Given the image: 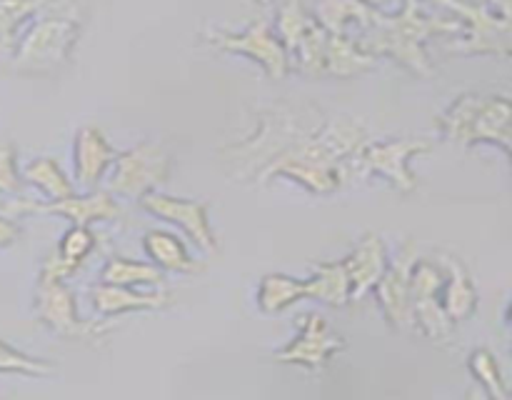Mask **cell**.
<instances>
[{
	"label": "cell",
	"instance_id": "cell-1",
	"mask_svg": "<svg viewBox=\"0 0 512 400\" xmlns=\"http://www.w3.org/2000/svg\"><path fill=\"white\" fill-rule=\"evenodd\" d=\"M365 143L368 130L358 120L333 118L270 160L258 173V180L265 183L273 175H285L313 193H333L343 188L345 180H350L348 160Z\"/></svg>",
	"mask_w": 512,
	"mask_h": 400
},
{
	"label": "cell",
	"instance_id": "cell-2",
	"mask_svg": "<svg viewBox=\"0 0 512 400\" xmlns=\"http://www.w3.org/2000/svg\"><path fill=\"white\" fill-rule=\"evenodd\" d=\"M455 33H463V23L430 18V15L420 10L418 0H405L403 10L398 15L378 13L373 25L365 28L353 40L358 43L360 50L370 53L373 58L390 55V58L403 63L413 73L428 78V75H433V68H430L428 53H425V40L433 38V35Z\"/></svg>",
	"mask_w": 512,
	"mask_h": 400
},
{
	"label": "cell",
	"instance_id": "cell-3",
	"mask_svg": "<svg viewBox=\"0 0 512 400\" xmlns=\"http://www.w3.org/2000/svg\"><path fill=\"white\" fill-rule=\"evenodd\" d=\"M323 125L320 110L308 103H275L260 118V130L248 143L233 145L228 150L233 163L243 168V173H260L283 150L298 143L305 135L315 133Z\"/></svg>",
	"mask_w": 512,
	"mask_h": 400
},
{
	"label": "cell",
	"instance_id": "cell-4",
	"mask_svg": "<svg viewBox=\"0 0 512 400\" xmlns=\"http://www.w3.org/2000/svg\"><path fill=\"white\" fill-rule=\"evenodd\" d=\"M170 168H173V160H170L163 143L145 140V143H138L125 153H118L108 180V190L115 195L140 200L145 193L158 190L170 178Z\"/></svg>",
	"mask_w": 512,
	"mask_h": 400
},
{
	"label": "cell",
	"instance_id": "cell-5",
	"mask_svg": "<svg viewBox=\"0 0 512 400\" xmlns=\"http://www.w3.org/2000/svg\"><path fill=\"white\" fill-rule=\"evenodd\" d=\"M433 145L425 140H383V143H365L353 158L348 160V173L353 175H385L400 193H413L418 188V178L410 170V160L430 153Z\"/></svg>",
	"mask_w": 512,
	"mask_h": 400
},
{
	"label": "cell",
	"instance_id": "cell-6",
	"mask_svg": "<svg viewBox=\"0 0 512 400\" xmlns=\"http://www.w3.org/2000/svg\"><path fill=\"white\" fill-rule=\"evenodd\" d=\"M445 8L463 18V33L458 43H450V53L465 55H503L512 58V25L503 15L493 13L485 5L463 3V0H438Z\"/></svg>",
	"mask_w": 512,
	"mask_h": 400
},
{
	"label": "cell",
	"instance_id": "cell-7",
	"mask_svg": "<svg viewBox=\"0 0 512 400\" xmlns=\"http://www.w3.org/2000/svg\"><path fill=\"white\" fill-rule=\"evenodd\" d=\"M80 38V25L75 20L65 18H43L28 30L23 40H20L18 55H15V65L20 70H50L68 60L70 50L75 48Z\"/></svg>",
	"mask_w": 512,
	"mask_h": 400
},
{
	"label": "cell",
	"instance_id": "cell-8",
	"mask_svg": "<svg viewBox=\"0 0 512 400\" xmlns=\"http://www.w3.org/2000/svg\"><path fill=\"white\" fill-rule=\"evenodd\" d=\"M208 43L228 53H243L265 68L270 78L280 80L290 70V55L280 43L278 33L270 28L268 20H258L245 33H228V30H210Z\"/></svg>",
	"mask_w": 512,
	"mask_h": 400
},
{
	"label": "cell",
	"instance_id": "cell-9",
	"mask_svg": "<svg viewBox=\"0 0 512 400\" xmlns=\"http://www.w3.org/2000/svg\"><path fill=\"white\" fill-rule=\"evenodd\" d=\"M138 203L150 215H158V218L168 220V223L185 230L190 235V240H195V245L203 248L205 253H215L218 250V238H215V230L208 218V203H203V200L173 198V195L150 190Z\"/></svg>",
	"mask_w": 512,
	"mask_h": 400
},
{
	"label": "cell",
	"instance_id": "cell-10",
	"mask_svg": "<svg viewBox=\"0 0 512 400\" xmlns=\"http://www.w3.org/2000/svg\"><path fill=\"white\" fill-rule=\"evenodd\" d=\"M35 313L38 318L63 338H88L98 333V325L85 323L78 318V303L75 293L65 285V280L40 278L35 290Z\"/></svg>",
	"mask_w": 512,
	"mask_h": 400
},
{
	"label": "cell",
	"instance_id": "cell-11",
	"mask_svg": "<svg viewBox=\"0 0 512 400\" xmlns=\"http://www.w3.org/2000/svg\"><path fill=\"white\" fill-rule=\"evenodd\" d=\"M13 215L20 213H55L68 218L73 225H93L105 223V220H115L120 215V205L115 203L110 190H88L85 195H70L63 200H50V203L40 205L33 200H15L8 205Z\"/></svg>",
	"mask_w": 512,
	"mask_h": 400
},
{
	"label": "cell",
	"instance_id": "cell-12",
	"mask_svg": "<svg viewBox=\"0 0 512 400\" xmlns=\"http://www.w3.org/2000/svg\"><path fill=\"white\" fill-rule=\"evenodd\" d=\"M343 350V338L328 325V320L320 313H308L303 318V328L293 343L285 345L283 350L275 353V360L280 363L305 365L310 370H318L328 363L330 355Z\"/></svg>",
	"mask_w": 512,
	"mask_h": 400
},
{
	"label": "cell",
	"instance_id": "cell-13",
	"mask_svg": "<svg viewBox=\"0 0 512 400\" xmlns=\"http://www.w3.org/2000/svg\"><path fill=\"white\" fill-rule=\"evenodd\" d=\"M413 265L415 248L405 245L403 253L395 258V263H388V270L383 273L380 283L375 285L385 318L398 330L415 328L413 295H410V270H413Z\"/></svg>",
	"mask_w": 512,
	"mask_h": 400
},
{
	"label": "cell",
	"instance_id": "cell-14",
	"mask_svg": "<svg viewBox=\"0 0 512 400\" xmlns=\"http://www.w3.org/2000/svg\"><path fill=\"white\" fill-rule=\"evenodd\" d=\"M118 158V150L110 145L103 130L95 125H85L78 130L73 145V163H75V180L83 190H95L103 175L108 173L110 165Z\"/></svg>",
	"mask_w": 512,
	"mask_h": 400
},
{
	"label": "cell",
	"instance_id": "cell-15",
	"mask_svg": "<svg viewBox=\"0 0 512 400\" xmlns=\"http://www.w3.org/2000/svg\"><path fill=\"white\" fill-rule=\"evenodd\" d=\"M345 270L350 278V290H353V300L365 298L375 285L380 283L383 273L388 270V250L380 235L368 233L353 253L343 260Z\"/></svg>",
	"mask_w": 512,
	"mask_h": 400
},
{
	"label": "cell",
	"instance_id": "cell-16",
	"mask_svg": "<svg viewBox=\"0 0 512 400\" xmlns=\"http://www.w3.org/2000/svg\"><path fill=\"white\" fill-rule=\"evenodd\" d=\"M90 298H93V308L98 310L103 318L133 313V310H158L170 303L168 293H135V288H128V285L110 283L95 285Z\"/></svg>",
	"mask_w": 512,
	"mask_h": 400
},
{
	"label": "cell",
	"instance_id": "cell-17",
	"mask_svg": "<svg viewBox=\"0 0 512 400\" xmlns=\"http://www.w3.org/2000/svg\"><path fill=\"white\" fill-rule=\"evenodd\" d=\"M378 10L360 0H320L315 5V20L330 35H348V28H358L363 33L370 28Z\"/></svg>",
	"mask_w": 512,
	"mask_h": 400
},
{
	"label": "cell",
	"instance_id": "cell-18",
	"mask_svg": "<svg viewBox=\"0 0 512 400\" xmlns=\"http://www.w3.org/2000/svg\"><path fill=\"white\" fill-rule=\"evenodd\" d=\"M143 248L160 270H173V273H195V270H200V263H195L183 238L170 233V230H148L143 235Z\"/></svg>",
	"mask_w": 512,
	"mask_h": 400
},
{
	"label": "cell",
	"instance_id": "cell-19",
	"mask_svg": "<svg viewBox=\"0 0 512 400\" xmlns=\"http://www.w3.org/2000/svg\"><path fill=\"white\" fill-rule=\"evenodd\" d=\"M305 290H308L310 300H320L333 308H345L353 300V290H350V278L345 263H320L315 265L313 278L305 280Z\"/></svg>",
	"mask_w": 512,
	"mask_h": 400
},
{
	"label": "cell",
	"instance_id": "cell-20",
	"mask_svg": "<svg viewBox=\"0 0 512 400\" xmlns=\"http://www.w3.org/2000/svg\"><path fill=\"white\" fill-rule=\"evenodd\" d=\"M443 268H448V285H445L443 295V308L448 313V318L453 323H460V320L470 318L478 308V293H475V285L470 280L468 270L458 263L455 258H443L440 260Z\"/></svg>",
	"mask_w": 512,
	"mask_h": 400
},
{
	"label": "cell",
	"instance_id": "cell-21",
	"mask_svg": "<svg viewBox=\"0 0 512 400\" xmlns=\"http://www.w3.org/2000/svg\"><path fill=\"white\" fill-rule=\"evenodd\" d=\"M375 68V58L358 48L348 35H330L328 50H325V75L335 78H353V75L368 73Z\"/></svg>",
	"mask_w": 512,
	"mask_h": 400
},
{
	"label": "cell",
	"instance_id": "cell-22",
	"mask_svg": "<svg viewBox=\"0 0 512 400\" xmlns=\"http://www.w3.org/2000/svg\"><path fill=\"white\" fill-rule=\"evenodd\" d=\"M308 298V290H305V280L300 278H290V275L283 273H268L263 275L258 285V308L263 313H283L288 310L290 305L300 303V300Z\"/></svg>",
	"mask_w": 512,
	"mask_h": 400
},
{
	"label": "cell",
	"instance_id": "cell-23",
	"mask_svg": "<svg viewBox=\"0 0 512 400\" xmlns=\"http://www.w3.org/2000/svg\"><path fill=\"white\" fill-rule=\"evenodd\" d=\"M100 283L110 285H160L163 283V270L155 263H140V260L130 258H113L105 263L103 273H100Z\"/></svg>",
	"mask_w": 512,
	"mask_h": 400
},
{
	"label": "cell",
	"instance_id": "cell-24",
	"mask_svg": "<svg viewBox=\"0 0 512 400\" xmlns=\"http://www.w3.org/2000/svg\"><path fill=\"white\" fill-rule=\"evenodd\" d=\"M23 175L30 185H38L50 200H63L75 193L73 180H68V175L63 173V168L53 158H35L23 170Z\"/></svg>",
	"mask_w": 512,
	"mask_h": 400
},
{
	"label": "cell",
	"instance_id": "cell-25",
	"mask_svg": "<svg viewBox=\"0 0 512 400\" xmlns=\"http://www.w3.org/2000/svg\"><path fill=\"white\" fill-rule=\"evenodd\" d=\"M95 243H98V238H95V233L90 230V225H73V228L63 235L55 255H58L73 273H78L80 265H83L85 260L90 258V253L95 250Z\"/></svg>",
	"mask_w": 512,
	"mask_h": 400
},
{
	"label": "cell",
	"instance_id": "cell-26",
	"mask_svg": "<svg viewBox=\"0 0 512 400\" xmlns=\"http://www.w3.org/2000/svg\"><path fill=\"white\" fill-rule=\"evenodd\" d=\"M470 370H473V375L478 378V383L485 385L488 395H493V398H505V395H508L503 388V378H500L498 360H495V355L490 353V350H475V353L470 355Z\"/></svg>",
	"mask_w": 512,
	"mask_h": 400
},
{
	"label": "cell",
	"instance_id": "cell-27",
	"mask_svg": "<svg viewBox=\"0 0 512 400\" xmlns=\"http://www.w3.org/2000/svg\"><path fill=\"white\" fill-rule=\"evenodd\" d=\"M0 373H20V375H50L53 373V365L45 363V360H35L30 355L20 353V350L10 348L8 343L0 340Z\"/></svg>",
	"mask_w": 512,
	"mask_h": 400
},
{
	"label": "cell",
	"instance_id": "cell-28",
	"mask_svg": "<svg viewBox=\"0 0 512 400\" xmlns=\"http://www.w3.org/2000/svg\"><path fill=\"white\" fill-rule=\"evenodd\" d=\"M0 190H5V193H18L20 190L15 148L10 143H0Z\"/></svg>",
	"mask_w": 512,
	"mask_h": 400
},
{
	"label": "cell",
	"instance_id": "cell-29",
	"mask_svg": "<svg viewBox=\"0 0 512 400\" xmlns=\"http://www.w3.org/2000/svg\"><path fill=\"white\" fill-rule=\"evenodd\" d=\"M20 228L10 218H0V248H8L18 240Z\"/></svg>",
	"mask_w": 512,
	"mask_h": 400
},
{
	"label": "cell",
	"instance_id": "cell-30",
	"mask_svg": "<svg viewBox=\"0 0 512 400\" xmlns=\"http://www.w3.org/2000/svg\"><path fill=\"white\" fill-rule=\"evenodd\" d=\"M498 145H503L505 150H508V153L512 155V115H510V120H508V125H505V130H503V135H500V140H498Z\"/></svg>",
	"mask_w": 512,
	"mask_h": 400
},
{
	"label": "cell",
	"instance_id": "cell-31",
	"mask_svg": "<svg viewBox=\"0 0 512 400\" xmlns=\"http://www.w3.org/2000/svg\"><path fill=\"white\" fill-rule=\"evenodd\" d=\"M495 3H498V15H503L512 25V0H495Z\"/></svg>",
	"mask_w": 512,
	"mask_h": 400
},
{
	"label": "cell",
	"instance_id": "cell-32",
	"mask_svg": "<svg viewBox=\"0 0 512 400\" xmlns=\"http://www.w3.org/2000/svg\"><path fill=\"white\" fill-rule=\"evenodd\" d=\"M360 3L370 5V8H378V5H385V3H390V0H360Z\"/></svg>",
	"mask_w": 512,
	"mask_h": 400
},
{
	"label": "cell",
	"instance_id": "cell-33",
	"mask_svg": "<svg viewBox=\"0 0 512 400\" xmlns=\"http://www.w3.org/2000/svg\"><path fill=\"white\" fill-rule=\"evenodd\" d=\"M508 323H510V328H512V305H510V310H508Z\"/></svg>",
	"mask_w": 512,
	"mask_h": 400
}]
</instances>
